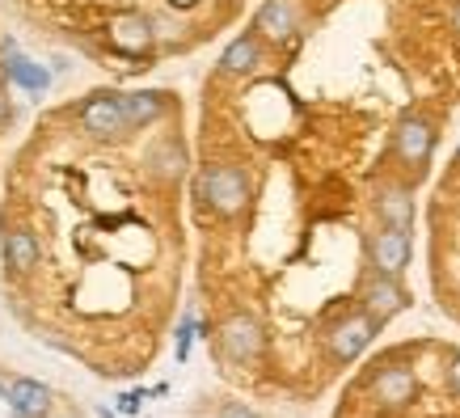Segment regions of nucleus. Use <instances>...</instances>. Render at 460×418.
Returning a JSON list of instances; mask_svg holds the SVG:
<instances>
[{
	"label": "nucleus",
	"mask_w": 460,
	"mask_h": 418,
	"mask_svg": "<svg viewBox=\"0 0 460 418\" xmlns=\"http://www.w3.org/2000/svg\"><path fill=\"white\" fill-rule=\"evenodd\" d=\"M195 191H199V199L216 211V216H241V211L250 208L253 182H250V173H245L241 165H224V161H216V165L199 169Z\"/></svg>",
	"instance_id": "1"
},
{
	"label": "nucleus",
	"mask_w": 460,
	"mask_h": 418,
	"mask_svg": "<svg viewBox=\"0 0 460 418\" xmlns=\"http://www.w3.org/2000/svg\"><path fill=\"white\" fill-rule=\"evenodd\" d=\"M435 153V123L422 114H402L393 127V156L402 161L410 173H427V161Z\"/></svg>",
	"instance_id": "2"
},
{
	"label": "nucleus",
	"mask_w": 460,
	"mask_h": 418,
	"mask_svg": "<svg viewBox=\"0 0 460 418\" xmlns=\"http://www.w3.org/2000/svg\"><path fill=\"white\" fill-rule=\"evenodd\" d=\"M376 330H380V321L372 317V313H347V317H338L334 325H330L325 347H330V355H334L338 363H350L372 347Z\"/></svg>",
	"instance_id": "3"
},
{
	"label": "nucleus",
	"mask_w": 460,
	"mask_h": 418,
	"mask_svg": "<svg viewBox=\"0 0 460 418\" xmlns=\"http://www.w3.org/2000/svg\"><path fill=\"white\" fill-rule=\"evenodd\" d=\"M216 342H220V355L228 363H253L266 347V334H262V325H258V317H250V313H233V317L220 325Z\"/></svg>",
	"instance_id": "4"
},
{
	"label": "nucleus",
	"mask_w": 460,
	"mask_h": 418,
	"mask_svg": "<svg viewBox=\"0 0 460 418\" xmlns=\"http://www.w3.org/2000/svg\"><path fill=\"white\" fill-rule=\"evenodd\" d=\"M81 127L93 139H123L131 131L123 111V93H93L81 106Z\"/></svg>",
	"instance_id": "5"
},
{
	"label": "nucleus",
	"mask_w": 460,
	"mask_h": 418,
	"mask_svg": "<svg viewBox=\"0 0 460 418\" xmlns=\"http://www.w3.org/2000/svg\"><path fill=\"white\" fill-rule=\"evenodd\" d=\"M367 389H372L380 410H405L414 402V393H419V377L405 363H380L372 380H367Z\"/></svg>",
	"instance_id": "6"
},
{
	"label": "nucleus",
	"mask_w": 460,
	"mask_h": 418,
	"mask_svg": "<svg viewBox=\"0 0 460 418\" xmlns=\"http://www.w3.org/2000/svg\"><path fill=\"white\" fill-rule=\"evenodd\" d=\"M410 228H389V224H380V233L367 237V258L376 266L380 275H402L405 266H410Z\"/></svg>",
	"instance_id": "7"
},
{
	"label": "nucleus",
	"mask_w": 460,
	"mask_h": 418,
	"mask_svg": "<svg viewBox=\"0 0 460 418\" xmlns=\"http://www.w3.org/2000/svg\"><path fill=\"white\" fill-rule=\"evenodd\" d=\"M405 305H410V296H405V288L397 283V275H380L376 271V275L363 283V313H372L380 325L397 317Z\"/></svg>",
	"instance_id": "8"
},
{
	"label": "nucleus",
	"mask_w": 460,
	"mask_h": 418,
	"mask_svg": "<svg viewBox=\"0 0 460 418\" xmlns=\"http://www.w3.org/2000/svg\"><path fill=\"white\" fill-rule=\"evenodd\" d=\"M153 42L156 30L144 13H119L111 22V47L123 56H144V51H153Z\"/></svg>",
	"instance_id": "9"
},
{
	"label": "nucleus",
	"mask_w": 460,
	"mask_h": 418,
	"mask_svg": "<svg viewBox=\"0 0 460 418\" xmlns=\"http://www.w3.org/2000/svg\"><path fill=\"white\" fill-rule=\"evenodd\" d=\"M372 208H376L380 224H389V228H410L414 224V195H410V186H402V182L376 186Z\"/></svg>",
	"instance_id": "10"
},
{
	"label": "nucleus",
	"mask_w": 460,
	"mask_h": 418,
	"mask_svg": "<svg viewBox=\"0 0 460 418\" xmlns=\"http://www.w3.org/2000/svg\"><path fill=\"white\" fill-rule=\"evenodd\" d=\"M253 34L262 42H288L296 34V4L292 0H266L253 13Z\"/></svg>",
	"instance_id": "11"
},
{
	"label": "nucleus",
	"mask_w": 460,
	"mask_h": 418,
	"mask_svg": "<svg viewBox=\"0 0 460 418\" xmlns=\"http://www.w3.org/2000/svg\"><path fill=\"white\" fill-rule=\"evenodd\" d=\"M0 250H4V266H9L13 275H30V271L39 266V258H42L39 237H34L30 228H9Z\"/></svg>",
	"instance_id": "12"
},
{
	"label": "nucleus",
	"mask_w": 460,
	"mask_h": 418,
	"mask_svg": "<svg viewBox=\"0 0 460 418\" xmlns=\"http://www.w3.org/2000/svg\"><path fill=\"white\" fill-rule=\"evenodd\" d=\"M258 64H262V39H258L253 30L241 34V39H233L220 56V72H228V76H250Z\"/></svg>",
	"instance_id": "13"
},
{
	"label": "nucleus",
	"mask_w": 460,
	"mask_h": 418,
	"mask_svg": "<svg viewBox=\"0 0 460 418\" xmlns=\"http://www.w3.org/2000/svg\"><path fill=\"white\" fill-rule=\"evenodd\" d=\"M9 393H13V402H17V410H22V418H47V414H51V389H47V385H39V380L17 377V380H9Z\"/></svg>",
	"instance_id": "14"
},
{
	"label": "nucleus",
	"mask_w": 460,
	"mask_h": 418,
	"mask_svg": "<svg viewBox=\"0 0 460 418\" xmlns=\"http://www.w3.org/2000/svg\"><path fill=\"white\" fill-rule=\"evenodd\" d=\"M123 111H127V123H131V131H136V127L156 123V119L169 111V102H165V93L144 89V93H123Z\"/></svg>",
	"instance_id": "15"
},
{
	"label": "nucleus",
	"mask_w": 460,
	"mask_h": 418,
	"mask_svg": "<svg viewBox=\"0 0 460 418\" xmlns=\"http://www.w3.org/2000/svg\"><path fill=\"white\" fill-rule=\"evenodd\" d=\"M148 169H153V178H161V182H178L181 169H186V153H181L178 139H161L153 153H148Z\"/></svg>",
	"instance_id": "16"
},
{
	"label": "nucleus",
	"mask_w": 460,
	"mask_h": 418,
	"mask_svg": "<svg viewBox=\"0 0 460 418\" xmlns=\"http://www.w3.org/2000/svg\"><path fill=\"white\" fill-rule=\"evenodd\" d=\"M9 76H13L22 89H30V93H42V89L51 84V72L42 68V64H30V59H22V56L9 59Z\"/></svg>",
	"instance_id": "17"
},
{
	"label": "nucleus",
	"mask_w": 460,
	"mask_h": 418,
	"mask_svg": "<svg viewBox=\"0 0 460 418\" xmlns=\"http://www.w3.org/2000/svg\"><path fill=\"white\" fill-rule=\"evenodd\" d=\"M0 418H22V410H17V402H13V393L0 385Z\"/></svg>",
	"instance_id": "18"
},
{
	"label": "nucleus",
	"mask_w": 460,
	"mask_h": 418,
	"mask_svg": "<svg viewBox=\"0 0 460 418\" xmlns=\"http://www.w3.org/2000/svg\"><path fill=\"white\" fill-rule=\"evenodd\" d=\"M447 389L460 397V355H452V360H447Z\"/></svg>",
	"instance_id": "19"
},
{
	"label": "nucleus",
	"mask_w": 460,
	"mask_h": 418,
	"mask_svg": "<svg viewBox=\"0 0 460 418\" xmlns=\"http://www.w3.org/2000/svg\"><path fill=\"white\" fill-rule=\"evenodd\" d=\"M140 402H144V393H123V397H119V410H123V414H136Z\"/></svg>",
	"instance_id": "20"
},
{
	"label": "nucleus",
	"mask_w": 460,
	"mask_h": 418,
	"mask_svg": "<svg viewBox=\"0 0 460 418\" xmlns=\"http://www.w3.org/2000/svg\"><path fill=\"white\" fill-rule=\"evenodd\" d=\"M220 418H258V414H253L250 405H237V402H233V405H224V410H220Z\"/></svg>",
	"instance_id": "21"
},
{
	"label": "nucleus",
	"mask_w": 460,
	"mask_h": 418,
	"mask_svg": "<svg viewBox=\"0 0 460 418\" xmlns=\"http://www.w3.org/2000/svg\"><path fill=\"white\" fill-rule=\"evenodd\" d=\"M190 334H195V325L186 321V325H181V334H178V360H186V351H190Z\"/></svg>",
	"instance_id": "22"
},
{
	"label": "nucleus",
	"mask_w": 460,
	"mask_h": 418,
	"mask_svg": "<svg viewBox=\"0 0 460 418\" xmlns=\"http://www.w3.org/2000/svg\"><path fill=\"white\" fill-rule=\"evenodd\" d=\"M452 30H456V34H460V0H456V4H452Z\"/></svg>",
	"instance_id": "23"
},
{
	"label": "nucleus",
	"mask_w": 460,
	"mask_h": 418,
	"mask_svg": "<svg viewBox=\"0 0 460 418\" xmlns=\"http://www.w3.org/2000/svg\"><path fill=\"white\" fill-rule=\"evenodd\" d=\"M9 114V98H4V84H0V119Z\"/></svg>",
	"instance_id": "24"
},
{
	"label": "nucleus",
	"mask_w": 460,
	"mask_h": 418,
	"mask_svg": "<svg viewBox=\"0 0 460 418\" xmlns=\"http://www.w3.org/2000/svg\"><path fill=\"white\" fill-rule=\"evenodd\" d=\"M456 165H460V148H456Z\"/></svg>",
	"instance_id": "25"
}]
</instances>
